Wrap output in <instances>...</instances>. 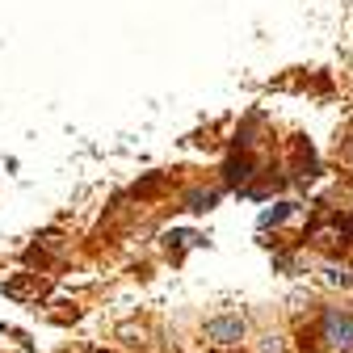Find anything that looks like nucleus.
<instances>
[{
    "label": "nucleus",
    "instance_id": "nucleus-1",
    "mask_svg": "<svg viewBox=\"0 0 353 353\" xmlns=\"http://www.w3.org/2000/svg\"><path fill=\"white\" fill-rule=\"evenodd\" d=\"M324 341H328V345H345V349H353V320L328 312V320H324Z\"/></svg>",
    "mask_w": 353,
    "mask_h": 353
},
{
    "label": "nucleus",
    "instance_id": "nucleus-2",
    "mask_svg": "<svg viewBox=\"0 0 353 353\" xmlns=\"http://www.w3.org/2000/svg\"><path fill=\"white\" fill-rule=\"evenodd\" d=\"M240 332H244V320H236V316L210 320V324H206V336H210V341H240Z\"/></svg>",
    "mask_w": 353,
    "mask_h": 353
},
{
    "label": "nucleus",
    "instance_id": "nucleus-3",
    "mask_svg": "<svg viewBox=\"0 0 353 353\" xmlns=\"http://www.w3.org/2000/svg\"><path fill=\"white\" fill-rule=\"evenodd\" d=\"M286 214H290V206H278V210H265V214H261V228H270V223H282Z\"/></svg>",
    "mask_w": 353,
    "mask_h": 353
},
{
    "label": "nucleus",
    "instance_id": "nucleus-4",
    "mask_svg": "<svg viewBox=\"0 0 353 353\" xmlns=\"http://www.w3.org/2000/svg\"><path fill=\"white\" fill-rule=\"evenodd\" d=\"M324 274H328V282H332V286H336V282H341V286H349V282H353V278H349V270H336V265H328Z\"/></svg>",
    "mask_w": 353,
    "mask_h": 353
},
{
    "label": "nucleus",
    "instance_id": "nucleus-5",
    "mask_svg": "<svg viewBox=\"0 0 353 353\" xmlns=\"http://www.w3.org/2000/svg\"><path fill=\"white\" fill-rule=\"evenodd\" d=\"M214 202V194H190V210H206Z\"/></svg>",
    "mask_w": 353,
    "mask_h": 353
}]
</instances>
